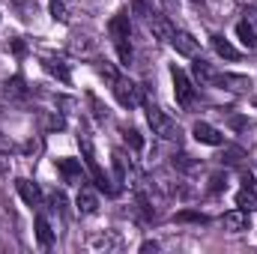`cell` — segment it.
Masks as SVG:
<instances>
[{
	"mask_svg": "<svg viewBox=\"0 0 257 254\" xmlns=\"http://www.w3.org/2000/svg\"><path fill=\"white\" fill-rule=\"evenodd\" d=\"M78 144H81V153H84V165H87V171H90V177H93V183H96V189L105 191V194H117V186H114V180H111V174L99 165V159H96V150H93V141L81 132L78 135Z\"/></svg>",
	"mask_w": 257,
	"mask_h": 254,
	"instance_id": "obj_1",
	"label": "cell"
},
{
	"mask_svg": "<svg viewBox=\"0 0 257 254\" xmlns=\"http://www.w3.org/2000/svg\"><path fill=\"white\" fill-rule=\"evenodd\" d=\"M108 33H111V39H114V48H117V57H120V63L128 66L132 63V21H128V12H117L114 18H111V24H108Z\"/></svg>",
	"mask_w": 257,
	"mask_h": 254,
	"instance_id": "obj_2",
	"label": "cell"
},
{
	"mask_svg": "<svg viewBox=\"0 0 257 254\" xmlns=\"http://www.w3.org/2000/svg\"><path fill=\"white\" fill-rule=\"evenodd\" d=\"M147 123L153 129V135H159L162 141H183V129L177 126V120H171L162 108H156V105H147Z\"/></svg>",
	"mask_w": 257,
	"mask_h": 254,
	"instance_id": "obj_3",
	"label": "cell"
},
{
	"mask_svg": "<svg viewBox=\"0 0 257 254\" xmlns=\"http://www.w3.org/2000/svg\"><path fill=\"white\" fill-rule=\"evenodd\" d=\"M171 78H174V99L180 108H192L197 102V90H194V81L180 69V66H171Z\"/></svg>",
	"mask_w": 257,
	"mask_h": 254,
	"instance_id": "obj_4",
	"label": "cell"
},
{
	"mask_svg": "<svg viewBox=\"0 0 257 254\" xmlns=\"http://www.w3.org/2000/svg\"><path fill=\"white\" fill-rule=\"evenodd\" d=\"M114 96H117V102H120L123 108H128V111H135V108L144 105L141 87H138L135 81H128V78H117V81H114Z\"/></svg>",
	"mask_w": 257,
	"mask_h": 254,
	"instance_id": "obj_5",
	"label": "cell"
},
{
	"mask_svg": "<svg viewBox=\"0 0 257 254\" xmlns=\"http://www.w3.org/2000/svg\"><path fill=\"white\" fill-rule=\"evenodd\" d=\"M54 168H57V174L63 177V183H72V186H84V183H87L84 168H81V159H57Z\"/></svg>",
	"mask_w": 257,
	"mask_h": 254,
	"instance_id": "obj_6",
	"label": "cell"
},
{
	"mask_svg": "<svg viewBox=\"0 0 257 254\" xmlns=\"http://www.w3.org/2000/svg\"><path fill=\"white\" fill-rule=\"evenodd\" d=\"M221 224L230 233H242V230L251 227V215H248V209H233V212H224L221 215Z\"/></svg>",
	"mask_w": 257,
	"mask_h": 254,
	"instance_id": "obj_7",
	"label": "cell"
},
{
	"mask_svg": "<svg viewBox=\"0 0 257 254\" xmlns=\"http://www.w3.org/2000/svg\"><path fill=\"white\" fill-rule=\"evenodd\" d=\"M192 135H194V141H200V144H206V147H221V144H224V135L215 126H209V123H194Z\"/></svg>",
	"mask_w": 257,
	"mask_h": 254,
	"instance_id": "obj_8",
	"label": "cell"
},
{
	"mask_svg": "<svg viewBox=\"0 0 257 254\" xmlns=\"http://www.w3.org/2000/svg\"><path fill=\"white\" fill-rule=\"evenodd\" d=\"M15 189H18L21 200H24L27 206H42V191H39L36 183H30L27 177H18V180H15Z\"/></svg>",
	"mask_w": 257,
	"mask_h": 254,
	"instance_id": "obj_9",
	"label": "cell"
},
{
	"mask_svg": "<svg viewBox=\"0 0 257 254\" xmlns=\"http://www.w3.org/2000/svg\"><path fill=\"white\" fill-rule=\"evenodd\" d=\"M75 206H78V209H81L84 215H93V212L99 209V194L93 191V186H87V183H84V186L78 189V197H75Z\"/></svg>",
	"mask_w": 257,
	"mask_h": 254,
	"instance_id": "obj_10",
	"label": "cell"
},
{
	"mask_svg": "<svg viewBox=\"0 0 257 254\" xmlns=\"http://www.w3.org/2000/svg\"><path fill=\"white\" fill-rule=\"evenodd\" d=\"M147 24H150V30H153V36H156V39H162V42H171V36H174V24H171L165 15H156V12H150V15H147Z\"/></svg>",
	"mask_w": 257,
	"mask_h": 254,
	"instance_id": "obj_11",
	"label": "cell"
},
{
	"mask_svg": "<svg viewBox=\"0 0 257 254\" xmlns=\"http://www.w3.org/2000/svg\"><path fill=\"white\" fill-rule=\"evenodd\" d=\"M171 45H174L177 54H183V57H194V54H197V39H194L192 33H186V30H174Z\"/></svg>",
	"mask_w": 257,
	"mask_h": 254,
	"instance_id": "obj_12",
	"label": "cell"
},
{
	"mask_svg": "<svg viewBox=\"0 0 257 254\" xmlns=\"http://www.w3.org/2000/svg\"><path fill=\"white\" fill-rule=\"evenodd\" d=\"M192 75H194V81H197L200 87H212V84L218 81V72L206 63V60H194L192 63Z\"/></svg>",
	"mask_w": 257,
	"mask_h": 254,
	"instance_id": "obj_13",
	"label": "cell"
},
{
	"mask_svg": "<svg viewBox=\"0 0 257 254\" xmlns=\"http://www.w3.org/2000/svg\"><path fill=\"white\" fill-rule=\"evenodd\" d=\"M215 84H224L227 90H233V93H245V90H251V78L248 75H218V81Z\"/></svg>",
	"mask_w": 257,
	"mask_h": 254,
	"instance_id": "obj_14",
	"label": "cell"
},
{
	"mask_svg": "<svg viewBox=\"0 0 257 254\" xmlns=\"http://www.w3.org/2000/svg\"><path fill=\"white\" fill-rule=\"evenodd\" d=\"M36 239H39L42 248H51L54 245V230H51V224H48V218L42 212L36 215Z\"/></svg>",
	"mask_w": 257,
	"mask_h": 254,
	"instance_id": "obj_15",
	"label": "cell"
},
{
	"mask_svg": "<svg viewBox=\"0 0 257 254\" xmlns=\"http://www.w3.org/2000/svg\"><path fill=\"white\" fill-rule=\"evenodd\" d=\"M42 69L48 72V75H54V78H60L63 84L72 81V75H69V66L63 60H54V57H42Z\"/></svg>",
	"mask_w": 257,
	"mask_h": 254,
	"instance_id": "obj_16",
	"label": "cell"
},
{
	"mask_svg": "<svg viewBox=\"0 0 257 254\" xmlns=\"http://www.w3.org/2000/svg\"><path fill=\"white\" fill-rule=\"evenodd\" d=\"M236 36H239V42H242L248 51H257V30H254V24L239 21V24H236Z\"/></svg>",
	"mask_w": 257,
	"mask_h": 254,
	"instance_id": "obj_17",
	"label": "cell"
},
{
	"mask_svg": "<svg viewBox=\"0 0 257 254\" xmlns=\"http://www.w3.org/2000/svg\"><path fill=\"white\" fill-rule=\"evenodd\" d=\"M236 206H239V209L254 212V209H257V191H254V186H242V189L236 191Z\"/></svg>",
	"mask_w": 257,
	"mask_h": 254,
	"instance_id": "obj_18",
	"label": "cell"
},
{
	"mask_svg": "<svg viewBox=\"0 0 257 254\" xmlns=\"http://www.w3.org/2000/svg\"><path fill=\"white\" fill-rule=\"evenodd\" d=\"M212 48H215V54L224 57V60H239V51H236L224 36H212Z\"/></svg>",
	"mask_w": 257,
	"mask_h": 254,
	"instance_id": "obj_19",
	"label": "cell"
},
{
	"mask_svg": "<svg viewBox=\"0 0 257 254\" xmlns=\"http://www.w3.org/2000/svg\"><path fill=\"white\" fill-rule=\"evenodd\" d=\"M114 171H117V183H128V177H132V162H128L120 150L114 153Z\"/></svg>",
	"mask_w": 257,
	"mask_h": 254,
	"instance_id": "obj_20",
	"label": "cell"
},
{
	"mask_svg": "<svg viewBox=\"0 0 257 254\" xmlns=\"http://www.w3.org/2000/svg\"><path fill=\"white\" fill-rule=\"evenodd\" d=\"M48 12H51V18L60 21V24L69 18V15H66V0H51V3H48Z\"/></svg>",
	"mask_w": 257,
	"mask_h": 254,
	"instance_id": "obj_21",
	"label": "cell"
},
{
	"mask_svg": "<svg viewBox=\"0 0 257 254\" xmlns=\"http://www.w3.org/2000/svg\"><path fill=\"white\" fill-rule=\"evenodd\" d=\"M123 138H126V144H132L135 150H141V147H144V138H141L135 129H123Z\"/></svg>",
	"mask_w": 257,
	"mask_h": 254,
	"instance_id": "obj_22",
	"label": "cell"
},
{
	"mask_svg": "<svg viewBox=\"0 0 257 254\" xmlns=\"http://www.w3.org/2000/svg\"><path fill=\"white\" fill-rule=\"evenodd\" d=\"M177 221H194V224H203L206 215H203V212H177Z\"/></svg>",
	"mask_w": 257,
	"mask_h": 254,
	"instance_id": "obj_23",
	"label": "cell"
},
{
	"mask_svg": "<svg viewBox=\"0 0 257 254\" xmlns=\"http://www.w3.org/2000/svg\"><path fill=\"white\" fill-rule=\"evenodd\" d=\"M51 209H54V212H63L66 209V194L63 191H54V194H51Z\"/></svg>",
	"mask_w": 257,
	"mask_h": 254,
	"instance_id": "obj_24",
	"label": "cell"
},
{
	"mask_svg": "<svg viewBox=\"0 0 257 254\" xmlns=\"http://www.w3.org/2000/svg\"><path fill=\"white\" fill-rule=\"evenodd\" d=\"M6 90H9V93H15V96H27V90H24V81H21V78H12V81L6 84Z\"/></svg>",
	"mask_w": 257,
	"mask_h": 254,
	"instance_id": "obj_25",
	"label": "cell"
},
{
	"mask_svg": "<svg viewBox=\"0 0 257 254\" xmlns=\"http://www.w3.org/2000/svg\"><path fill=\"white\" fill-rule=\"evenodd\" d=\"M96 69H99V75H105L111 84L117 81V72H114V66H111V63H96Z\"/></svg>",
	"mask_w": 257,
	"mask_h": 254,
	"instance_id": "obj_26",
	"label": "cell"
},
{
	"mask_svg": "<svg viewBox=\"0 0 257 254\" xmlns=\"http://www.w3.org/2000/svg\"><path fill=\"white\" fill-rule=\"evenodd\" d=\"M209 183H212V186H209V191H221V189H224V186H227V180H224L221 174H215V177H212Z\"/></svg>",
	"mask_w": 257,
	"mask_h": 254,
	"instance_id": "obj_27",
	"label": "cell"
},
{
	"mask_svg": "<svg viewBox=\"0 0 257 254\" xmlns=\"http://www.w3.org/2000/svg\"><path fill=\"white\" fill-rule=\"evenodd\" d=\"M156 248H159L156 242H144V245H141V251H156Z\"/></svg>",
	"mask_w": 257,
	"mask_h": 254,
	"instance_id": "obj_28",
	"label": "cell"
},
{
	"mask_svg": "<svg viewBox=\"0 0 257 254\" xmlns=\"http://www.w3.org/2000/svg\"><path fill=\"white\" fill-rule=\"evenodd\" d=\"M0 150H9V141H6L3 135H0Z\"/></svg>",
	"mask_w": 257,
	"mask_h": 254,
	"instance_id": "obj_29",
	"label": "cell"
},
{
	"mask_svg": "<svg viewBox=\"0 0 257 254\" xmlns=\"http://www.w3.org/2000/svg\"><path fill=\"white\" fill-rule=\"evenodd\" d=\"M192 3H203V0H192Z\"/></svg>",
	"mask_w": 257,
	"mask_h": 254,
	"instance_id": "obj_30",
	"label": "cell"
}]
</instances>
